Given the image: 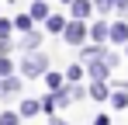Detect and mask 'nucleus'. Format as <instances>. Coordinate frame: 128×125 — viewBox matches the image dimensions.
Wrapping results in <instances>:
<instances>
[{"label":"nucleus","instance_id":"412c9836","mask_svg":"<svg viewBox=\"0 0 128 125\" xmlns=\"http://www.w3.org/2000/svg\"><path fill=\"white\" fill-rule=\"evenodd\" d=\"M94 7H97L100 14H111V11H114V0H94Z\"/></svg>","mask_w":128,"mask_h":125},{"label":"nucleus","instance_id":"9d476101","mask_svg":"<svg viewBox=\"0 0 128 125\" xmlns=\"http://www.w3.org/2000/svg\"><path fill=\"white\" fill-rule=\"evenodd\" d=\"M66 24H69V18H62V14H52V18L45 21V35H62Z\"/></svg>","mask_w":128,"mask_h":125},{"label":"nucleus","instance_id":"a878e982","mask_svg":"<svg viewBox=\"0 0 128 125\" xmlns=\"http://www.w3.org/2000/svg\"><path fill=\"white\" fill-rule=\"evenodd\" d=\"M125 59H128V45H125Z\"/></svg>","mask_w":128,"mask_h":125},{"label":"nucleus","instance_id":"7ed1b4c3","mask_svg":"<svg viewBox=\"0 0 128 125\" xmlns=\"http://www.w3.org/2000/svg\"><path fill=\"white\" fill-rule=\"evenodd\" d=\"M86 66V80L90 83H111V66H107V59H94V62H83Z\"/></svg>","mask_w":128,"mask_h":125},{"label":"nucleus","instance_id":"20e7f679","mask_svg":"<svg viewBox=\"0 0 128 125\" xmlns=\"http://www.w3.org/2000/svg\"><path fill=\"white\" fill-rule=\"evenodd\" d=\"M111 94H114V83H90L86 87L90 101H111Z\"/></svg>","mask_w":128,"mask_h":125},{"label":"nucleus","instance_id":"f3484780","mask_svg":"<svg viewBox=\"0 0 128 125\" xmlns=\"http://www.w3.org/2000/svg\"><path fill=\"white\" fill-rule=\"evenodd\" d=\"M14 28H18V31H24V35H28V31H31V28H35V18H31V14H18V18H14Z\"/></svg>","mask_w":128,"mask_h":125},{"label":"nucleus","instance_id":"5701e85b","mask_svg":"<svg viewBox=\"0 0 128 125\" xmlns=\"http://www.w3.org/2000/svg\"><path fill=\"white\" fill-rule=\"evenodd\" d=\"M94 125H111V115H97V118H94Z\"/></svg>","mask_w":128,"mask_h":125},{"label":"nucleus","instance_id":"cd10ccee","mask_svg":"<svg viewBox=\"0 0 128 125\" xmlns=\"http://www.w3.org/2000/svg\"><path fill=\"white\" fill-rule=\"evenodd\" d=\"M121 87H125V90H128V83H121Z\"/></svg>","mask_w":128,"mask_h":125},{"label":"nucleus","instance_id":"b1692460","mask_svg":"<svg viewBox=\"0 0 128 125\" xmlns=\"http://www.w3.org/2000/svg\"><path fill=\"white\" fill-rule=\"evenodd\" d=\"M48 125H69V122H66V118H59V115H52V118H48Z\"/></svg>","mask_w":128,"mask_h":125},{"label":"nucleus","instance_id":"aec40b11","mask_svg":"<svg viewBox=\"0 0 128 125\" xmlns=\"http://www.w3.org/2000/svg\"><path fill=\"white\" fill-rule=\"evenodd\" d=\"M10 31H14V21L0 18V42H7V38H10Z\"/></svg>","mask_w":128,"mask_h":125},{"label":"nucleus","instance_id":"a211bd4d","mask_svg":"<svg viewBox=\"0 0 128 125\" xmlns=\"http://www.w3.org/2000/svg\"><path fill=\"white\" fill-rule=\"evenodd\" d=\"M0 125H21V115H18L14 108H4V111H0Z\"/></svg>","mask_w":128,"mask_h":125},{"label":"nucleus","instance_id":"4be33fe9","mask_svg":"<svg viewBox=\"0 0 128 125\" xmlns=\"http://www.w3.org/2000/svg\"><path fill=\"white\" fill-rule=\"evenodd\" d=\"M14 49H18V45H14V42H10V38H7V42H0V56H10Z\"/></svg>","mask_w":128,"mask_h":125},{"label":"nucleus","instance_id":"9b49d317","mask_svg":"<svg viewBox=\"0 0 128 125\" xmlns=\"http://www.w3.org/2000/svg\"><path fill=\"white\" fill-rule=\"evenodd\" d=\"M90 38L97 42V45H104V42L111 38V24H107V21H97V24H90Z\"/></svg>","mask_w":128,"mask_h":125},{"label":"nucleus","instance_id":"dca6fc26","mask_svg":"<svg viewBox=\"0 0 128 125\" xmlns=\"http://www.w3.org/2000/svg\"><path fill=\"white\" fill-rule=\"evenodd\" d=\"M42 80H45V87H48V90H62V87H66V73H52V70H48Z\"/></svg>","mask_w":128,"mask_h":125},{"label":"nucleus","instance_id":"ddd939ff","mask_svg":"<svg viewBox=\"0 0 128 125\" xmlns=\"http://www.w3.org/2000/svg\"><path fill=\"white\" fill-rule=\"evenodd\" d=\"M83 80H86V66L83 62H73L66 70V83H83Z\"/></svg>","mask_w":128,"mask_h":125},{"label":"nucleus","instance_id":"2eb2a0df","mask_svg":"<svg viewBox=\"0 0 128 125\" xmlns=\"http://www.w3.org/2000/svg\"><path fill=\"white\" fill-rule=\"evenodd\" d=\"M107 104H111L114 111H125V108H128V90H125V87H114V94H111Z\"/></svg>","mask_w":128,"mask_h":125},{"label":"nucleus","instance_id":"6ab92c4d","mask_svg":"<svg viewBox=\"0 0 128 125\" xmlns=\"http://www.w3.org/2000/svg\"><path fill=\"white\" fill-rule=\"evenodd\" d=\"M7 77H14V59L10 56H0V80H7Z\"/></svg>","mask_w":128,"mask_h":125},{"label":"nucleus","instance_id":"f03ea898","mask_svg":"<svg viewBox=\"0 0 128 125\" xmlns=\"http://www.w3.org/2000/svg\"><path fill=\"white\" fill-rule=\"evenodd\" d=\"M62 38H66V45H73V49H83V42L90 38V24H86V21H73V18H69Z\"/></svg>","mask_w":128,"mask_h":125},{"label":"nucleus","instance_id":"f8f14e48","mask_svg":"<svg viewBox=\"0 0 128 125\" xmlns=\"http://www.w3.org/2000/svg\"><path fill=\"white\" fill-rule=\"evenodd\" d=\"M104 52H107L104 45H97V42H90V45H86L83 52H80V59H83V62H94V59H104Z\"/></svg>","mask_w":128,"mask_h":125},{"label":"nucleus","instance_id":"39448f33","mask_svg":"<svg viewBox=\"0 0 128 125\" xmlns=\"http://www.w3.org/2000/svg\"><path fill=\"white\" fill-rule=\"evenodd\" d=\"M18 49H24V56H28V52H42V31H35V28H31V31L21 38Z\"/></svg>","mask_w":128,"mask_h":125},{"label":"nucleus","instance_id":"f257e3e1","mask_svg":"<svg viewBox=\"0 0 128 125\" xmlns=\"http://www.w3.org/2000/svg\"><path fill=\"white\" fill-rule=\"evenodd\" d=\"M18 73H21L24 80L45 77V73H48V56H45V52H28V56L21 59V66H18Z\"/></svg>","mask_w":128,"mask_h":125},{"label":"nucleus","instance_id":"393cba45","mask_svg":"<svg viewBox=\"0 0 128 125\" xmlns=\"http://www.w3.org/2000/svg\"><path fill=\"white\" fill-rule=\"evenodd\" d=\"M114 7L118 11H128V0H114Z\"/></svg>","mask_w":128,"mask_h":125},{"label":"nucleus","instance_id":"bb28decb","mask_svg":"<svg viewBox=\"0 0 128 125\" xmlns=\"http://www.w3.org/2000/svg\"><path fill=\"white\" fill-rule=\"evenodd\" d=\"M62 4H73V0H62Z\"/></svg>","mask_w":128,"mask_h":125},{"label":"nucleus","instance_id":"1a4fd4ad","mask_svg":"<svg viewBox=\"0 0 128 125\" xmlns=\"http://www.w3.org/2000/svg\"><path fill=\"white\" fill-rule=\"evenodd\" d=\"M111 45H128V24L125 21H111Z\"/></svg>","mask_w":128,"mask_h":125},{"label":"nucleus","instance_id":"423d86ee","mask_svg":"<svg viewBox=\"0 0 128 125\" xmlns=\"http://www.w3.org/2000/svg\"><path fill=\"white\" fill-rule=\"evenodd\" d=\"M90 11H94V0H73V4H69L73 21H86V18H90Z\"/></svg>","mask_w":128,"mask_h":125},{"label":"nucleus","instance_id":"6e6552de","mask_svg":"<svg viewBox=\"0 0 128 125\" xmlns=\"http://www.w3.org/2000/svg\"><path fill=\"white\" fill-rule=\"evenodd\" d=\"M18 115L21 118H35V115H42V101H35V97H24L18 104Z\"/></svg>","mask_w":128,"mask_h":125},{"label":"nucleus","instance_id":"4468645a","mask_svg":"<svg viewBox=\"0 0 128 125\" xmlns=\"http://www.w3.org/2000/svg\"><path fill=\"white\" fill-rule=\"evenodd\" d=\"M28 14H31L35 21H48V18H52V11H48V4H45V0H35V4L28 7Z\"/></svg>","mask_w":128,"mask_h":125},{"label":"nucleus","instance_id":"0eeeda50","mask_svg":"<svg viewBox=\"0 0 128 125\" xmlns=\"http://www.w3.org/2000/svg\"><path fill=\"white\" fill-rule=\"evenodd\" d=\"M21 80L24 77H7V80H0V97H18V94H21Z\"/></svg>","mask_w":128,"mask_h":125}]
</instances>
